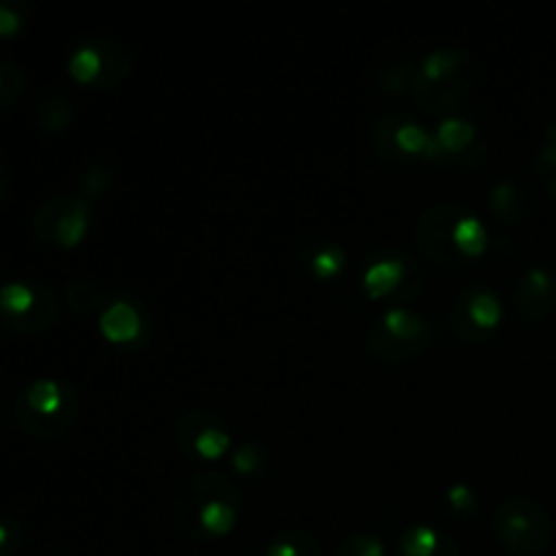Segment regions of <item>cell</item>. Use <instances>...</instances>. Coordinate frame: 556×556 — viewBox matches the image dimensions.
I'll list each match as a JSON object with an SVG mask.
<instances>
[{"label":"cell","instance_id":"obj_1","mask_svg":"<svg viewBox=\"0 0 556 556\" xmlns=\"http://www.w3.org/2000/svg\"><path fill=\"white\" fill-rule=\"evenodd\" d=\"M239 494L237 483L220 472H195L179 483L172 500V521L179 535L204 543L223 538L237 527Z\"/></svg>","mask_w":556,"mask_h":556},{"label":"cell","instance_id":"obj_2","mask_svg":"<svg viewBox=\"0 0 556 556\" xmlns=\"http://www.w3.org/2000/svg\"><path fill=\"white\" fill-rule=\"evenodd\" d=\"M476 85V60L465 49H438L413 68L410 98L421 112L445 114L459 109Z\"/></svg>","mask_w":556,"mask_h":556},{"label":"cell","instance_id":"obj_3","mask_svg":"<svg viewBox=\"0 0 556 556\" xmlns=\"http://www.w3.org/2000/svg\"><path fill=\"white\" fill-rule=\"evenodd\" d=\"M16 421L33 438H60L76 424L81 400L68 383L60 380H36L16 396Z\"/></svg>","mask_w":556,"mask_h":556},{"label":"cell","instance_id":"obj_4","mask_svg":"<svg viewBox=\"0 0 556 556\" xmlns=\"http://www.w3.org/2000/svg\"><path fill=\"white\" fill-rule=\"evenodd\" d=\"M492 530L508 552L519 556H541L554 541L552 514L527 494L505 497L494 508Z\"/></svg>","mask_w":556,"mask_h":556},{"label":"cell","instance_id":"obj_5","mask_svg":"<svg viewBox=\"0 0 556 556\" xmlns=\"http://www.w3.org/2000/svg\"><path fill=\"white\" fill-rule=\"evenodd\" d=\"M467 215L459 204H434L416 220V248L429 264L445 271H462L472 261L456 244V226Z\"/></svg>","mask_w":556,"mask_h":556},{"label":"cell","instance_id":"obj_6","mask_svg":"<svg viewBox=\"0 0 556 556\" xmlns=\"http://www.w3.org/2000/svg\"><path fill=\"white\" fill-rule=\"evenodd\" d=\"M90 228V204L85 195H52L33 215V231L58 248H76Z\"/></svg>","mask_w":556,"mask_h":556},{"label":"cell","instance_id":"obj_7","mask_svg":"<svg viewBox=\"0 0 556 556\" xmlns=\"http://www.w3.org/2000/svg\"><path fill=\"white\" fill-rule=\"evenodd\" d=\"M503 320V304L486 286H467L451 307V326L467 345H481Z\"/></svg>","mask_w":556,"mask_h":556},{"label":"cell","instance_id":"obj_8","mask_svg":"<svg viewBox=\"0 0 556 556\" xmlns=\"http://www.w3.org/2000/svg\"><path fill=\"white\" fill-rule=\"evenodd\" d=\"M58 296L47 286L9 282L0 288V313L16 331H43L58 318Z\"/></svg>","mask_w":556,"mask_h":556},{"label":"cell","instance_id":"obj_9","mask_svg":"<svg viewBox=\"0 0 556 556\" xmlns=\"http://www.w3.org/2000/svg\"><path fill=\"white\" fill-rule=\"evenodd\" d=\"M174 443L190 459H220L231 448V432L215 413L190 410L174 427Z\"/></svg>","mask_w":556,"mask_h":556},{"label":"cell","instance_id":"obj_10","mask_svg":"<svg viewBox=\"0 0 556 556\" xmlns=\"http://www.w3.org/2000/svg\"><path fill=\"white\" fill-rule=\"evenodd\" d=\"M372 147L378 152L380 161L400 163L410 161L413 155H429V147H432V136L416 125L413 119H407L405 114L394 112L386 114L375 123L372 128Z\"/></svg>","mask_w":556,"mask_h":556},{"label":"cell","instance_id":"obj_11","mask_svg":"<svg viewBox=\"0 0 556 556\" xmlns=\"http://www.w3.org/2000/svg\"><path fill=\"white\" fill-rule=\"evenodd\" d=\"M364 291L369 299H389L394 307H402L424 291V275L402 258H380L364 271Z\"/></svg>","mask_w":556,"mask_h":556},{"label":"cell","instance_id":"obj_12","mask_svg":"<svg viewBox=\"0 0 556 556\" xmlns=\"http://www.w3.org/2000/svg\"><path fill=\"white\" fill-rule=\"evenodd\" d=\"M514 307L527 324H543L556 313V275L546 266H532L519 277Z\"/></svg>","mask_w":556,"mask_h":556},{"label":"cell","instance_id":"obj_13","mask_svg":"<svg viewBox=\"0 0 556 556\" xmlns=\"http://www.w3.org/2000/svg\"><path fill=\"white\" fill-rule=\"evenodd\" d=\"M101 334L112 345H144L150 340V318L141 304L117 299L101 313Z\"/></svg>","mask_w":556,"mask_h":556},{"label":"cell","instance_id":"obj_14","mask_svg":"<svg viewBox=\"0 0 556 556\" xmlns=\"http://www.w3.org/2000/svg\"><path fill=\"white\" fill-rule=\"evenodd\" d=\"M476 144H481L476 134V125L467 123V119L451 117L445 119V123H440L438 134L432 136V147H429L427 157L454 163H462V157H470V163L476 166V157L470 155V152L476 150ZM462 166H465V163H462Z\"/></svg>","mask_w":556,"mask_h":556},{"label":"cell","instance_id":"obj_15","mask_svg":"<svg viewBox=\"0 0 556 556\" xmlns=\"http://www.w3.org/2000/svg\"><path fill=\"white\" fill-rule=\"evenodd\" d=\"M364 345H367L369 356L378 358L380 364L402 367V364L407 362H416V358L432 345V340H400V337L389 334L380 320H375L367 329V334H364Z\"/></svg>","mask_w":556,"mask_h":556},{"label":"cell","instance_id":"obj_16","mask_svg":"<svg viewBox=\"0 0 556 556\" xmlns=\"http://www.w3.org/2000/svg\"><path fill=\"white\" fill-rule=\"evenodd\" d=\"M394 556H462L459 541L451 532L416 525L400 535Z\"/></svg>","mask_w":556,"mask_h":556},{"label":"cell","instance_id":"obj_17","mask_svg":"<svg viewBox=\"0 0 556 556\" xmlns=\"http://www.w3.org/2000/svg\"><path fill=\"white\" fill-rule=\"evenodd\" d=\"M489 210L500 223H521L532 212V195L519 182H500L489 193Z\"/></svg>","mask_w":556,"mask_h":556},{"label":"cell","instance_id":"obj_18","mask_svg":"<svg viewBox=\"0 0 556 556\" xmlns=\"http://www.w3.org/2000/svg\"><path fill=\"white\" fill-rule=\"evenodd\" d=\"M96 43L101 49V81H98V90H114V87H119L130 76L134 54H130V49L123 41L112 36L96 38Z\"/></svg>","mask_w":556,"mask_h":556},{"label":"cell","instance_id":"obj_19","mask_svg":"<svg viewBox=\"0 0 556 556\" xmlns=\"http://www.w3.org/2000/svg\"><path fill=\"white\" fill-rule=\"evenodd\" d=\"M36 119L47 134H60L74 119V103L60 90H47L36 106Z\"/></svg>","mask_w":556,"mask_h":556},{"label":"cell","instance_id":"obj_20","mask_svg":"<svg viewBox=\"0 0 556 556\" xmlns=\"http://www.w3.org/2000/svg\"><path fill=\"white\" fill-rule=\"evenodd\" d=\"M106 291H103L96 280L76 277V280H68V286H65V304H68L71 313L76 315H90L98 313V309H106Z\"/></svg>","mask_w":556,"mask_h":556},{"label":"cell","instance_id":"obj_21","mask_svg":"<svg viewBox=\"0 0 556 556\" xmlns=\"http://www.w3.org/2000/svg\"><path fill=\"white\" fill-rule=\"evenodd\" d=\"M383 329L389 334L400 337V340H432V326L416 315L407 307H391L386 309L383 318H380Z\"/></svg>","mask_w":556,"mask_h":556},{"label":"cell","instance_id":"obj_22","mask_svg":"<svg viewBox=\"0 0 556 556\" xmlns=\"http://www.w3.org/2000/svg\"><path fill=\"white\" fill-rule=\"evenodd\" d=\"M324 546H320L318 535L309 530H291L277 535L275 541L266 546V556H320Z\"/></svg>","mask_w":556,"mask_h":556},{"label":"cell","instance_id":"obj_23","mask_svg":"<svg viewBox=\"0 0 556 556\" xmlns=\"http://www.w3.org/2000/svg\"><path fill=\"white\" fill-rule=\"evenodd\" d=\"M68 74L71 79L79 81V85L98 87V81H101V49H98L96 38L81 43V47L71 54Z\"/></svg>","mask_w":556,"mask_h":556},{"label":"cell","instance_id":"obj_24","mask_svg":"<svg viewBox=\"0 0 556 556\" xmlns=\"http://www.w3.org/2000/svg\"><path fill=\"white\" fill-rule=\"evenodd\" d=\"M456 244H459V250L470 261H476L478 255L486 250L489 231H486V226H483V223L472 215V212H467V215L459 220V226H456Z\"/></svg>","mask_w":556,"mask_h":556},{"label":"cell","instance_id":"obj_25","mask_svg":"<svg viewBox=\"0 0 556 556\" xmlns=\"http://www.w3.org/2000/svg\"><path fill=\"white\" fill-rule=\"evenodd\" d=\"M532 174H535L543 193H546L548 199H556V141H546V144L535 152Z\"/></svg>","mask_w":556,"mask_h":556},{"label":"cell","instance_id":"obj_26","mask_svg":"<svg viewBox=\"0 0 556 556\" xmlns=\"http://www.w3.org/2000/svg\"><path fill=\"white\" fill-rule=\"evenodd\" d=\"M334 556H386V543L369 532H356L337 543Z\"/></svg>","mask_w":556,"mask_h":556},{"label":"cell","instance_id":"obj_27","mask_svg":"<svg viewBox=\"0 0 556 556\" xmlns=\"http://www.w3.org/2000/svg\"><path fill=\"white\" fill-rule=\"evenodd\" d=\"M27 79L16 65L0 63V109L11 106L25 92Z\"/></svg>","mask_w":556,"mask_h":556},{"label":"cell","instance_id":"obj_28","mask_svg":"<svg viewBox=\"0 0 556 556\" xmlns=\"http://www.w3.org/2000/svg\"><path fill=\"white\" fill-rule=\"evenodd\" d=\"M309 264H313L315 277L331 280V277H337L345 269V253H342L340 248H324L320 253H315V258L309 261Z\"/></svg>","mask_w":556,"mask_h":556},{"label":"cell","instance_id":"obj_29","mask_svg":"<svg viewBox=\"0 0 556 556\" xmlns=\"http://www.w3.org/2000/svg\"><path fill=\"white\" fill-rule=\"evenodd\" d=\"M266 462V451L264 445L258 443H248L242 448L233 451V470L242 472V476H255V472L264 467Z\"/></svg>","mask_w":556,"mask_h":556},{"label":"cell","instance_id":"obj_30","mask_svg":"<svg viewBox=\"0 0 556 556\" xmlns=\"http://www.w3.org/2000/svg\"><path fill=\"white\" fill-rule=\"evenodd\" d=\"M410 79H413V68L407 65H391L383 76H380V87L386 92H410Z\"/></svg>","mask_w":556,"mask_h":556},{"label":"cell","instance_id":"obj_31","mask_svg":"<svg viewBox=\"0 0 556 556\" xmlns=\"http://www.w3.org/2000/svg\"><path fill=\"white\" fill-rule=\"evenodd\" d=\"M445 500H448V505L454 508V514H470V510H476L478 505V494L472 492L470 486H465V483L451 486L448 494H445Z\"/></svg>","mask_w":556,"mask_h":556},{"label":"cell","instance_id":"obj_32","mask_svg":"<svg viewBox=\"0 0 556 556\" xmlns=\"http://www.w3.org/2000/svg\"><path fill=\"white\" fill-rule=\"evenodd\" d=\"M22 532L16 527L14 519L9 516H0V556H14L16 548H20Z\"/></svg>","mask_w":556,"mask_h":556},{"label":"cell","instance_id":"obj_33","mask_svg":"<svg viewBox=\"0 0 556 556\" xmlns=\"http://www.w3.org/2000/svg\"><path fill=\"white\" fill-rule=\"evenodd\" d=\"M109 182H112V174H109L103 166H98V168H90V172L81 177V190H85L87 195H101L103 190L109 188Z\"/></svg>","mask_w":556,"mask_h":556},{"label":"cell","instance_id":"obj_34","mask_svg":"<svg viewBox=\"0 0 556 556\" xmlns=\"http://www.w3.org/2000/svg\"><path fill=\"white\" fill-rule=\"evenodd\" d=\"M20 27H22V16L16 14V11L11 9V5L0 3V38L14 36V33L20 30Z\"/></svg>","mask_w":556,"mask_h":556},{"label":"cell","instance_id":"obj_35","mask_svg":"<svg viewBox=\"0 0 556 556\" xmlns=\"http://www.w3.org/2000/svg\"><path fill=\"white\" fill-rule=\"evenodd\" d=\"M52 556H60V554H52Z\"/></svg>","mask_w":556,"mask_h":556}]
</instances>
